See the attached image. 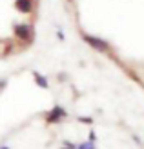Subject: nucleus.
<instances>
[{"label": "nucleus", "instance_id": "nucleus-2", "mask_svg": "<svg viewBox=\"0 0 144 149\" xmlns=\"http://www.w3.org/2000/svg\"><path fill=\"white\" fill-rule=\"evenodd\" d=\"M64 116H66V111H64L62 107H55V109L49 113V118H48V120H49V122L55 120V122H57V120H60V118H64Z\"/></svg>", "mask_w": 144, "mask_h": 149}, {"label": "nucleus", "instance_id": "nucleus-1", "mask_svg": "<svg viewBox=\"0 0 144 149\" xmlns=\"http://www.w3.org/2000/svg\"><path fill=\"white\" fill-rule=\"evenodd\" d=\"M82 40H84L88 46H91L93 49H97L98 53H111V46L110 42H106L104 38L97 35H89V33H82Z\"/></svg>", "mask_w": 144, "mask_h": 149}, {"label": "nucleus", "instance_id": "nucleus-3", "mask_svg": "<svg viewBox=\"0 0 144 149\" xmlns=\"http://www.w3.org/2000/svg\"><path fill=\"white\" fill-rule=\"evenodd\" d=\"M77 147H79V149H95V144H93V142H82V144H79Z\"/></svg>", "mask_w": 144, "mask_h": 149}]
</instances>
